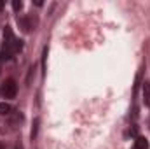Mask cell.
<instances>
[{
    "mask_svg": "<svg viewBox=\"0 0 150 149\" xmlns=\"http://www.w3.org/2000/svg\"><path fill=\"white\" fill-rule=\"evenodd\" d=\"M2 9H4V2L0 0V11H2Z\"/></svg>",
    "mask_w": 150,
    "mask_h": 149,
    "instance_id": "ba28073f",
    "label": "cell"
},
{
    "mask_svg": "<svg viewBox=\"0 0 150 149\" xmlns=\"http://www.w3.org/2000/svg\"><path fill=\"white\" fill-rule=\"evenodd\" d=\"M12 7H14V9H16V11H19V9H21V7H23V4H21V2H19V0H14V2H12Z\"/></svg>",
    "mask_w": 150,
    "mask_h": 149,
    "instance_id": "52a82bcc",
    "label": "cell"
},
{
    "mask_svg": "<svg viewBox=\"0 0 150 149\" xmlns=\"http://www.w3.org/2000/svg\"><path fill=\"white\" fill-rule=\"evenodd\" d=\"M14 44H16V39L12 35L11 28L5 27V32H4V58H11V54L14 53Z\"/></svg>",
    "mask_w": 150,
    "mask_h": 149,
    "instance_id": "6da1fadb",
    "label": "cell"
},
{
    "mask_svg": "<svg viewBox=\"0 0 150 149\" xmlns=\"http://www.w3.org/2000/svg\"><path fill=\"white\" fill-rule=\"evenodd\" d=\"M11 112V105L9 104H0V116H4V114H9Z\"/></svg>",
    "mask_w": 150,
    "mask_h": 149,
    "instance_id": "5b68a950",
    "label": "cell"
},
{
    "mask_svg": "<svg viewBox=\"0 0 150 149\" xmlns=\"http://www.w3.org/2000/svg\"><path fill=\"white\" fill-rule=\"evenodd\" d=\"M0 149H4V148H2V144H0Z\"/></svg>",
    "mask_w": 150,
    "mask_h": 149,
    "instance_id": "9c48e42d",
    "label": "cell"
},
{
    "mask_svg": "<svg viewBox=\"0 0 150 149\" xmlns=\"http://www.w3.org/2000/svg\"><path fill=\"white\" fill-rule=\"evenodd\" d=\"M134 149H149V140L145 137H136L134 140Z\"/></svg>",
    "mask_w": 150,
    "mask_h": 149,
    "instance_id": "3957f363",
    "label": "cell"
},
{
    "mask_svg": "<svg viewBox=\"0 0 150 149\" xmlns=\"http://www.w3.org/2000/svg\"><path fill=\"white\" fill-rule=\"evenodd\" d=\"M143 102L150 105V82H143Z\"/></svg>",
    "mask_w": 150,
    "mask_h": 149,
    "instance_id": "277c9868",
    "label": "cell"
},
{
    "mask_svg": "<svg viewBox=\"0 0 150 149\" xmlns=\"http://www.w3.org/2000/svg\"><path fill=\"white\" fill-rule=\"evenodd\" d=\"M37 126H38V119H35V121H33V130H32V137H33V139L37 137Z\"/></svg>",
    "mask_w": 150,
    "mask_h": 149,
    "instance_id": "8992f818",
    "label": "cell"
},
{
    "mask_svg": "<svg viewBox=\"0 0 150 149\" xmlns=\"http://www.w3.org/2000/svg\"><path fill=\"white\" fill-rule=\"evenodd\" d=\"M18 93V86H16V81L14 79H7L2 86H0V95L4 98H14Z\"/></svg>",
    "mask_w": 150,
    "mask_h": 149,
    "instance_id": "7a4b0ae2",
    "label": "cell"
}]
</instances>
